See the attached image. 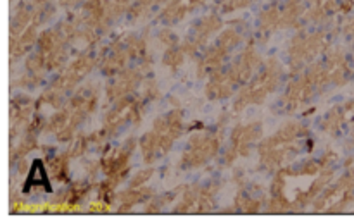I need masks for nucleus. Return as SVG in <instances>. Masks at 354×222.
Masks as SVG:
<instances>
[{
	"instance_id": "11",
	"label": "nucleus",
	"mask_w": 354,
	"mask_h": 222,
	"mask_svg": "<svg viewBox=\"0 0 354 222\" xmlns=\"http://www.w3.org/2000/svg\"><path fill=\"white\" fill-rule=\"evenodd\" d=\"M317 95H322L320 90L315 86L310 76L303 71L299 74H294L292 79L287 83L279 105L283 114H294L310 105V102H313Z\"/></svg>"
},
{
	"instance_id": "27",
	"label": "nucleus",
	"mask_w": 354,
	"mask_h": 222,
	"mask_svg": "<svg viewBox=\"0 0 354 222\" xmlns=\"http://www.w3.org/2000/svg\"><path fill=\"white\" fill-rule=\"evenodd\" d=\"M152 196H154V190L149 188V186H140V188H130V186H128V190L118 193L114 207H118V214L130 212V210L133 209V207H137L138 203H140V205L147 203Z\"/></svg>"
},
{
	"instance_id": "23",
	"label": "nucleus",
	"mask_w": 354,
	"mask_h": 222,
	"mask_svg": "<svg viewBox=\"0 0 354 222\" xmlns=\"http://www.w3.org/2000/svg\"><path fill=\"white\" fill-rule=\"evenodd\" d=\"M354 123V100H348V102L341 103V105H335L322 117L320 121V130L324 133L335 134L341 133L348 124Z\"/></svg>"
},
{
	"instance_id": "31",
	"label": "nucleus",
	"mask_w": 354,
	"mask_h": 222,
	"mask_svg": "<svg viewBox=\"0 0 354 222\" xmlns=\"http://www.w3.org/2000/svg\"><path fill=\"white\" fill-rule=\"evenodd\" d=\"M71 154L68 150L61 154H52L45 161V169L52 179L57 183H69V162H71Z\"/></svg>"
},
{
	"instance_id": "8",
	"label": "nucleus",
	"mask_w": 354,
	"mask_h": 222,
	"mask_svg": "<svg viewBox=\"0 0 354 222\" xmlns=\"http://www.w3.org/2000/svg\"><path fill=\"white\" fill-rule=\"evenodd\" d=\"M145 107H147V102L140 95H130L113 102V107L106 112L102 121V128H100V131L107 138V141L116 137L128 124L140 123L142 116L145 112Z\"/></svg>"
},
{
	"instance_id": "25",
	"label": "nucleus",
	"mask_w": 354,
	"mask_h": 222,
	"mask_svg": "<svg viewBox=\"0 0 354 222\" xmlns=\"http://www.w3.org/2000/svg\"><path fill=\"white\" fill-rule=\"evenodd\" d=\"M277 30H282V0H273L261 9L258 16V40L266 43Z\"/></svg>"
},
{
	"instance_id": "13",
	"label": "nucleus",
	"mask_w": 354,
	"mask_h": 222,
	"mask_svg": "<svg viewBox=\"0 0 354 222\" xmlns=\"http://www.w3.org/2000/svg\"><path fill=\"white\" fill-rule=\"evenodd\" d=\"M221 28H223V19H221L220 12L204 14L203 17H199V19L192 24L185 40L182 41V47L183 50H185L187 57H199L201 50H204L207 41H209Z\"/></svg>"
},
{
	"instance_id": "7",
	"label": "nucleus",
	"mask_w": 354,
	"mask_h": 222,
	"mask_svg": "<svg viewBox=\"0 0 354 222\" xmlns=\"http://www.w3.org/2000/svg\"><path fill=\"white\" fill-rule=\"evenodd\" d=\"M330 48L328 31L325 28H301L290 40L287 55H289L290 76L299 74L310 64L318 61L320 55Z\"/></svg>"
},
{
	"instance_id": "30",
	"label": "nucleus",
	"mask_w": 354,
	"mask_h": 222,
	"mask_svg": "<svg viewBox=\"0 0 354 222\" xmlns=\"http://www.w3.org/2000/svg\"><path fill=\"white\" fill-rule=\"evenodd\" d=\"M304 12H306L304 0H282V30H287V28L301 30Z\"/></svg>"
},
{
	"instance_id": "4",
	"label": "nucleus",
	"mask_w": 354,
	"mask_h": 222,
	"mask_svg": "<svg viewBox=\"0 0 354 222\" xmlns=\"http://www.w3.org/2000/svg\"><path fill=\"white\" fill-rule=\"evenodd\" d=\"M286 81V69L277 57H270L263 62L261 69L242 86L234 100V112H242L251 105H259Z\"/></svg>"
},
{
	"instance_id": "40",
	"label": "nucleus",
	"mask_w": 354,
	"mask_h": 222,
	"mask_svg": "<svg viewBox=\"0 0 354 222\" xmlns=\"http://www.w3.org/2000/svg\"><path fill=\"white\" fill-rule=\"evenodd\" d=\"M158 41L161 45H165L166 48L175 47V45H180L178 37H176V33L169 26H165L162 30L158 31Z\"/></svg>"
},
{
	"instance_id": "3",
	"label": "nucleus",
	"mask_w": 354,
	"mask_h": 222,
	"mask_svg": "<svg viewBox=\"0 0 354 222\" xmlns=\"http://www.w3.org/2000/svg\"><path fill=\"white\" fill-rule=\"evenodd\" d=\"M183 130H185V123H183V112L180 109H171L169 112L156 117L152 130L138 140V150H140L144 164L152 165L159 159L165 157L171 150L175 141L182 137Z\"/></svg>"
},
{
	"instance_id": "42",
	"label": "nucleus",
	"mask_w": 354,
	"mask_h": 222,
	"mask_svg": "<svg viewBox=\"0 0 354 222\" xmlns=\"http://www.w3.org/2000/svg\"><path fill=\"white\" fill-rule=\"evenodd\" d=\"M83 0H59V3H61L62 7H66V9H73V7L80 6Z\"/></svg>"
},
{
	"instance_id": "32",
	"label": "nucleus",
	"mask_w": 354,
	"mask_h": 222,
	"mask_svg": "<svg viewBox=\"0 0 354 222\" xmlns=\"http://www.w3.org/2000/svg\"><path fill=\"white\" fill-rule=\"evenodd\" d=\"M183 186H176L171 192L159 193V195H154L147 203H144V212L145 214H159L166 209V207H171L175 203V200L180 199L182 195Z\"/></svg>"
},
{
	"instance_id": "26",
	"label": "nucleus",
	"mask_w": 354,
	"mask_h": 222,
	"mask_svg": "<svg viewBox=\"0 0 354 222\" xmlns=\"http://www.w3.org/2000/svg\"><path fill=\"white\" fill-rule=\"evenodd\" d=\"M31 24H38L37 14H35L31 2H17L16 7L12 9V16H10L9 23V38H16L23 33L24 30L31 26ZM40 26V24H38Z\"/></svg>"
},
{
	"instance_id": "36",
	"label": "nucleus",
	"mask_w": 354,
	"mask_h": 222,
	"mask_svg": "<svg viewBox=\"0 0 354 222\" xmlns=\"http://www.w3.org/2000/svg\"><path fill=\"white\" fill-rule=\"evenodd\" d=\"M185 57H187V54H185V50H183L182 43L175 45V47L166 48L165 57H162V64H165L166 68L171 69V71L175 72V71H178L180 65L183 64Z\"/></svg>"
},
{
	"instance_id": "16",
	"label": "nucleus",
	"mask_w": 354,
	"mask_h": 222,
	"mask_svg": "<svg viewBox=\"0 0 354 222\" xmlns=\"http://www.w3.org/2000/svg\"><path fill=\"white\" fill-rule=\"evenodd\" d=\"M353 7V0H308L306 12H304V24H311L317 28H325L332 17L339 14H348Z\"/></svg>"
},
{
	"instance_id": "17",
	"label": "nucleus",
	"mask_w": 354,
	"mask_h": 222,
	"mask_svg": "<svg viewBox=\"0 0 354 222\" xmlns=\"http://www.w3.org/2000/svg\"><path fill=\"white\" fill-rule=\"evenodd\" d=\"M268 203V190L254 181H242L239 185L237 195L234 199L232 212L237 214H259Z\"/></svg>"
},
{
	"instance_id": "33",
	"label": "nucleus",
	"mask_w": 354,
	"mask_h": 222,
	"mask_svg": "<svg viewBox=\"0 0 354 222\" xmlns=\"http://www.w3.org/2000/svg\"><path fill=\"white\" fill-rule=\"evenodd\" d=\"M199 183L194 185H183L182 195H180L178 202L175 203V209L171 210L173 214H194L197 203V196H199Z\"/></svg>"
},
{
	"instance_id": "21",
	"label": "nucleus",
	"mask_w": 354,
	"mask_h": 222,
	"mask_svg": "<svg viewBox=\"0 0 354 222\" xmlns=\"http://www.w3.org/2000/svg\"><path fill=\"white\" fill-rule=\"evenodd\" d=\"M322 62L325 64L332 86H342L349 81L353 74V65L341 48H328L322 57Z\"/></svg>"
},
{
	"instance_id": "37",
	"label": "nucleus",
	"mask_w": 354,
	"mask_h": 222,
	"mask_svg": "<svg viewBox=\"0 0 354 222\" xmlns=\"http://www.w3.org/2000/svg\"><path fill=\"white\" fill-rule=\"evenodd\" d=\"M30 2H31V6H33L35 14H37V21L40 26L54 17V14H55L54 0H30Z\"/></svg>"
},
{
	"instance_id": "9",
	"label": "nucleus",
	"mask_w": 354,
	"mask_h": 222,
	"mask_svg": "<svg viewBox=\"0 0 354 222\" xmlns=\"http://www.w3.org/2000/svg\"><path fill=\"white\" fill-rule=\"evenodd\" d=\"M263 138V124L259 121L251 123H241L232 130L230 143L221 154L220 165L221 168H232L235 161L241 157H248L252 148L258 147Z\"/></svg>"
},
{
	"instance_id": "43",
	"label": "nucleus",
	"mask_w": 354,
	"mask_h": 222,
	"mask_svg": "<svg viewBox=\"0 0 354 222\" xmlns=\"http://www.w3.org/2000/svg\"><path fill=\"white\" fill-rule=\"evenodd\" d=\"M344 33L349 34V37H351L353 40H354V19H351L348 24H346V26H344Z\"/></svg>"
},
{
	"instance_id": "24",
	"label": "nucleus",
	"mask_w": 354,
	"mask_h": 222,
	"mask_svg": "<svg viewBox=\"0 0 354 222\" xmlns=\"http://www.w3.org/2000/svg\"><path fill=\"white\" fill-rule=\"evenodd\" d=\"M206 2L207 0H168V3H165L159 12L158 21L165 26H171L185 19L189 14L199 10L201 7L206 6Z\"/></svg>"
},
{
	"instance_id": "29",
	"label": "nucleus",
	"mask_w": 354,
	"mask_h": 222,
	"mask_svg": "<svg viewBox=\"0 0 354 222\" xmlns=\"http://www.w3.org/2000/svg\"><path fill=\"white\" fill-rule=\"evenodd\" d=\"M38 38H40V26L38 24H31L28 30H24L19 37L9 38V54L10 61H17L19 57L26 55L35 45L38 43Z\"/></svg>"
},
{
	"instance_id": "6",
	"label": "nucleus",
	"mask_w": 354,
	"mask_h": 222,
	"mask_svg": "<svg viewBox=\"0 0 354 222\" xmlns=\"http://www.w3.org/2000/svg\"><path fill=\"white\" fill-rule=\"evenodd\" d=\"M245 33H248V24L245 21H234L230 26L225 28L209 47L203 50V54L197 57V76L206 78L216 69L227 65L230 61L232 54L241 47L244 41Z\"/></svg>"
},
{
	"instance_id": "15",
	"label": "nucleus",
	"mask_w": 354,
	"mask_h": 222,
	"mask_svg": "<svg viewBox=\"0 0 354 222\" xmlns=\"http://www.w3.org/2000/svg\"><path fill=\"white\" fill-rule=\"evenodd\" d=\"M97 188V185L93 183V179H83V181L71 183L64 192L59 193L52 202H48V207L45 212H57V214H68L75 212L78 207H82V203L85 202L86 196L92 193V190Z\"/></svg>"
},
{
	"instance_id": "28",
	"label": "nucleus",
	"mask_w": 354,
	"mask_h": 222,
	"mask_svg": "<svg viewBox=\"0 0 354 222\" xmlns=\"http://www.w3.org/2000/svg\"><path fill=\"white\" fill-rule=\"evenodd\" d=\"M221 186H223V183L216 178L209 179V181H206L204 185H201L199 196H197V203H196V210H194V214L214 212V210H216L218 195H220L221 192Z\"/></svg>"
},
{
	"instance_id": "35",
	"label": "nucleus",
	"mask_w": 354,
	"mask_h": 222,
	"mask_svg": "<svg viewBox=\"0 0 354 222\" xmlns=\"http://www.w3.org/2000/svg\"><path fill=\"white\" fill-rule=\"evenodd\" d=\"M33 192H48L47 186V176H45L44 164L40 161L33 162V168L28 172V181L24 186V193H33Z\"/></svg>"
},
{
	"instance_id": "19",
	"label": "nucleus",
	"mask_w": 354,
	"mask_h": 222,
	"mask_svg": "<svg viewBox=\"0 0 354 222\" xmlns=\"http://www.w3.org/2000/svg\"><path fill=\"white\" fill-rule=\"evenodd\" d=\"M263 62H265L263 61V55L259 54L254 43L245 45L241 50V54L234 61L228 62L227 68L232 72V76H234L235 83L239 85V90L261 69Z\"/></svg>"
},
{
	"instance_id": "34",
	"label": "nucleus",
	"mask_w": 354,
	"mask_h": 222,
	"mask_svg": "<svg viewBox=\"0 0 354 222\" xmlns=\"http://www.w3.org/2000/svg\"><path fill=\"white\" fill-rule=\"evenodd\" d=\"M38 134L33 133V131H26L24 134H21L19 141L16 143V147L10 148V165L16 164L17 161H21V159L26 157L28 154H31V152L35 150V148L38 147Z\"/></svg>"
},
{
	"instance_id": "39",
	"label": "nucleus",
	"mask_w": 354,
	"mask_h": 222,
	"mask_svg": "<svg viewBox=\"0 0 354 222\" xmlns=\"http://www.w3.org/2000/svg\"><path fill=\"white\" fill-rule=\"evenodd\" d=\"M254 0H214V9L220 14H230L249 7Z\"/></svg>"
},
{
	"instance_id": "22",
	"label": "nucleus",
	"mask_w": 354,
	"mask_h": 222,
	"mask_svg": "<svg viewBox=\"0 0 354 222\" xmlns=\"http://www.w3.org/2000/svg\"><path fill=\"white\" fill-rule=\"evenodd\" d=\"M235 90H239V85L235 83L234 76L228 71L227 65H223V68L216 69V71H213L207 76L204 93H206L209 100H225L230 99L235 93Z\"/></svg>"
},
{
	"instance_id": "5",
	"label": "nucleus",
	"mask_w": 354,
	"mask_h": 222,
	"mask_svg": "<svg viewBox=\"0 0 354 222\" xmlns=\"http://www.w3.org/2000/svg\"><path fill=\"white\" fill-rule=\"evenodd\" d=\"M228 119H230V116L227 112L221 114L213 130H203L201 133H194L190 137L178 162V168L182 171L201 169L218 157L221 150V143H223L225 128H227Z\"/></svg>"
},
{
	"instance_id": "2",
	"label": "nucleus",
	"mask_w": 354,
	"mask_h": 222,
	"mask_svg": "<svg viewBox=\"0 0 354 222\" xmlns=\"http://www.w3.org/2000/svg\"><path fill=\"white\" fill-rule=\"evenodd\" d=\"M97 103H99V88L93 83H86L69 97L61 109L48 117L45 123V131L54 133L55 140L61 143L71 141L78 128L95 110Z\"/></svg>"
},
{
	"instance_id": "38",
	"label": "nucleus",
	"mask_w": 354,
	"mask_h": 222,
	"mask_svg": "<svg viewBox=\"0 0 354 222\" xmlns=\"http://www.w3.org/2000/svg\"><path fill=\"white\" fill-rule=\"evenodd\" d=\"M166 0H135L133 7L130 9V19H138V17L147 16L151 10H154L156 7L161 6Z\"/></svg>"
},
{
	"instance_id": "18",
	"label": "nucleus",
	"mask_w": 354,
	"mask_h": 222,
	"mask_svg": "<svg viewBox=\"0 0 354 222\" xmlns=\"http://www.w3.org/2000/svg\"><path fill=\"white\" fill-rule=\"evenodd\" d=\"M144 69L140 65H128L121 72L109 79L106 86V95L109 102H116V100L124 99V97L135 95L138 88L144 85Z\"/></svg>"
},
{
	"instance_id": "45",
	"label": "nucleus",
	"mask_w": 354,
	"mask_h": 222,
	"mask_svg": "<svg viewBox=\"0 0 354 222\" xmlns=\"http://www.w3.org/2000/svg\"><path fill=\"white\" fill-rule=\"evenodd\" d=\"M351 147H354V130H353V133H351Z\"/></svg>"
},
{
	"instance_id": "41",
	"label": "nucleus",
	"mask_w": 354,
	"mask_h": 222,
	"mask_svg": "<svg viewBox=\"0 0 354 222\" xmlns=\"http://www.w3.org/2000/svg\"><path fill=\"white\" fill-rule=\"evenodd\" d=\"M152 176H154V169L152 168L142 169V171H138L137 174L130 179L128 186H130V188H140V186L147 185L149 179H152Z\"/></svg>"
},
{
	"instance_id": "44",
	"label": "nucleus",
	"mask_w": 354,
	"mask_h": 222,
	"mask_svg": "<svg viewBox=\"0 0 354 222\" xmlns=\"http://www.w3.org/2000/svg\"><path fill=\"white\" fill-rule=\"evenodd\" d=\"M100 2H102V0H85L83 3H85V6H92V3H100Z\"/></svg>"
},
{
	"instance_id": "20",
	"label": "nucleus",
	"mask_w": 354,
	"mask_h": 222,
	"mask_svg": "<svg viewBox=\"0 0 354 222\" xmlns=\"http://www.w3.org/2000/svg\"><path fill=\"white\" fill-rule=\"evenodd\" d=\"M37 114V102L28 95H16L10 100V138L24 134L30 126L31 119Z\"/></svg>"
},
{
	"instance_id": "46",
	"label": "nucleus",
	"mask_w": 354,
	"mask_h": 222,
	"mask_svg": "<svg viewBox=\"0 0 354 222\" xmlns=\"http://www.w3.org/2000/svg\"><path fill=\"white\" fill-rule=\"evenodd\" d=\"M10 2H14V0H10Z\"/></svg>"
},
{
	"instance_id": "1",
	"label": "nucleus",
	"mask_w": 354,
	"mask_h": 222,
	"mask_svg": "<svg viewBox=\"0 0 354 222\" xmlns=\"http://www.w3.org/2000/svg\"><path fill=\"white\" fill-rule=\"evenodd\" d=\"M313 150V138L303 123L290 121L286 123L272 137L259 141V165L266 172H279L286 165L292 164L294 159L303 152Z\"/></svg>"
},
{
	"instance_id": "12",
	"label": "nucleus",
	"mask_w": 354,
	"mask_h": 222,
	"mask_svg": "<svg viewBox=\"0 0 354 222\" xmlns=\"http://www.w3.org/2000/svg\"><path fill=\"white\" fill-rule=\"evenodd\" d=\"M99 57L100 55L88 47L85 52L78 54V57L68 68L59 72V76L50 83V86L57 92L64 93V95L75 92V88L82 83V79L99 64Z\"/></svg>"
},
{
	"instance_id": "14",
	"label": "nucleus",
	"mask_w": 354,
	"mask_h": 222,
	"mask_svg": "<svg viewBox=\"0 0 354 222\" xmlns=\"http://www.w3.org/2000/svg\"><path fill=\"white\" fill-rule=\"evenodd\" d=\"M69 48H71V45L68 43L59 28H48V30L41 31L37 43V50L44 57L48 71L64 69L66 62H68Z\"/></svg>"
},
{
	"instance_id": "10",
	"label": "nucleus",
	"mask_w": 354,
	"mask_h": 222,
	"mask_svg": "<svg viewBox=\"0 0 354 222\" xmlns=\"http://www.w3.org/2000/svg\"><path fill=\"white\" fill-rule=\"evenodd\" d=\"M354 202V169H349L334 185H328L313 202V212L339 214L344 212Z\"/></svg>"
}]
</instances>
